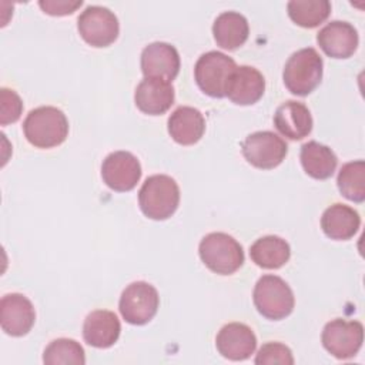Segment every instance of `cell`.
<instances>
[{
	"instance_id": "cell-1",
	"label": "cell",
	"mask_w": 365,
	"mask_h": 365,
	"mask_svg": "<svg viewBox=\"0 0 365 365\" xmlns=\"http://www.w3.org/2000/svg\"><path fill=\"white\" fill-rule=\"evenodd\" d=\"M23 131L31 145L37 148H53L66 141L68 135V120L60 108L41 106L26 115Z\"/></svg>"
},
{
	"instance_id": "cell-2",
	"label": "cell",
	"mask_w": 365,
	"mask_h": 365,
	"mask_svg": "<svg viewBox=\"0 0 365 365\" xmlns=\"http://www.w3.org/2000/svg\"><path fill=\"white\" fill-rule=\"evenodd\" d=\"M180 204V188L174 178L165 174L150 175L138 191V205L151 220L170 218Z\"/></svg>"
},
{
	"instance_id": "cell-3",
	"label": "cell",
	"mask_w": 365,
	"mask_h": 365,
	"mask_svg": "<svg viewBox=\"0 0 365 365\" xmlns=\"http://www.w3.org/2000/svg\"><path fill=\"white\" fill-rule=\"evenodd\" d=\"M324 61L319 53L312 47L301 48L292 53L282 71L285 87L295 96H308L321 83Z\"/></svg>"
},
{
	"instance_id": "cell-4",
	"label": "cell",
	"mask_w": 365,
	"mask_h": 365,
	"mask_svg": "<svg viewBox=\"0 0 365 365\" xmlns=\"http://www.w3.org/2000/svg\"><path fill=\"white\" fill-rule=\"evenodd\" d=\"M204 265L220 275L234 274L244 264V250L241 244L225 232L207 234L198 247Z\"/></svg>"
},
{
	"instance_id": "cell-5",
	"label": "cell",
	"mask_w": 365,
	"mask_h": 365,
	"mask_svg": "<svg viewBox=\"0 0 365 365\" xmlns=\"http://www.w3.org/2000/svg\"><path fill=\"white\" fill-rule=\"evenodd\" d=\"M257 311L272 321L288 317L295 305V298L289 285L277 275H262L252 292Z\"/></svg>"
},
{
	"instance_id": "cell-6",
	"label": "cell",
	"mask_w": 365,
	"mask_h": 365,
	"mask_svg": "<svg viewBox=\"0 0 365 365\" xmlns=\"http://www.w3.org/2000/svg\"><path fill=\"white\" fill-rule=\"evenodd\" d=\"M235 61L227 54L212 50L201 54L194 67V78L202 93L210 97H225V88L231 73L235 70Z\"/></svg>"
},
{
	"instance_id": "cell-7",
	"label": "cell",
	"mask_w": 365,
	"mask_h": 365,
	"mask_svg": "<svg viewBox=\"0 0 365 365\" xmlns=\"http://www.w3.org/2000/svg\"><path fill=\"white\" fill-rule=\"evenodd\" d=\"M158 305L160 297L157 289L145 281H135L121 292L118 309L125 322L144 325L154 318Z\"/></svg>"
},
{
	"instance_id": "cell-8",
	"label": "cell",
	"mask_w": 365,
	"mask_h": 365,
	"mask_svg": "<svg viewBox=\"0 0 365 365\" xmlns=\"http://www.w3.org/2000/svg\"><path fill=\"white\" fill-rule=\"evenodd\" d=\"M77 29L83 40L93 47H107L120 33L117 16L103 6H87L77 19Z\"/></svg>"
},
{
	"instance_id": "cell-9",
	"label": "cell",
	"mask_w": 365,
	"mask_h": 365,
	"mask_svg": "<svg viewBox=\"0 0 365 365\" xmlns=\"http://www.w3.org/2000/svg\"><path fill=\"white\" fill-rule=\"evenodd\" d=\"M241 151L251 165L261 170H271L284 161L288 145L272 131H255L242 141Z\"/></svg>"
},
{
	"instance_id": "cell-10",
	"label": "cell",
	"mask_w": 365,
	"mask_h": 365,
	"mask_svg": "<svg viewBox=\"0 0 365 365\" xmlns=\"http://www.w3.org/2000/svg\"><path fill=\"white\" fill-rule=\"evenodd\" d=\"M324 348L338 359H348L358 354L364 342V327L359 321L341 318L325 324L321 335Z\"/></svg>"
},
{
	"instance_id": "cell-11",
	"label": "cell",
	"mask_w": 365,
	"mask_h": 365,
	"mask_svg": "<svg viewBox=\"0 0 365 365\" xmlns=\"http://www.w3.org/2000/svg\"><path fill=\"white\" fill-rule=\"evenodd\" d=\"M141 164L128 151H114L101 164V177L106 185L114 191H131L141 178Z\"/></svg>"
},
{
	"instance_id": "cell-12",
	"label": "cell",
	"mask_w": 365,
	"mask_h": 365,
	"mask_svg": "<svg viewBox=\"0 0 365 365\" xmlns=\"http://www.w3.org/2000/svg\"><path fill=\"white\" fill-rule=\"evenodd\" d=\"M36 311L31 301L19 292L6 294L0 301L1 329L11 336L26 335L34 325Z\"/></svg>"
},
{
	"instance_id": "cell-13",
	"label": "cell",
	"mask_w": 365,
	"mask_h": 365,
	"mask_svg": "<svg viewBox=\"0 0 365 365\" xmlns=\"http://www.w3.org/2000/svg\"><path fill=\"white\" fill-rule=\"evenodd\" d=\"M141 71L145 77L173 81L180 71L177 48L164 41H154L141 53Z\"/></svg>"
},
{
	"instance_id": "cell-14",
	"label": "cell",
	"mask_w": 365,
	"mask_h": 365,
	"mask_svg": "<svg viewBox=\"0 0 365 365\" xmlns=\"http://www.w3.org/2000/svg\"><path fill=\"white\" fill-rule=\"evenodd\" d=\"M317 43L327 56L332 58H348L355 53L359 37L351 23L334 20L318 31Z\"/></svg>"
},
{
	"instance_id": "cell-15",
	"label": "cell",
	"mask_w": 365,
	"mask_h": 365,
	"mask_svg": "<svg viewBox=\"0 0 365 365\" xmlns=\"http://www.w3.org/2000/svg\"><path fill=\"white\" fill-rule=\"evenodd\" d=\"M218 352L231 361L248 359L255 348L257 338L250 327L241 322H230L224 325L215 338Z\"/></svg>"
},
{
	"instance_id": "cell-16",
	"label": "cell",
	"mask_w": 365,
	"mask_h": 365,
	"mask_svg": "<svg viewBox=\"0 0 365 365\" xmlns=\"http://www.w3.org/2000/svg\"><path fill=\"white\" fill-rule=\"evenodd\" d=\"M264 90V76L251 66H240L228 78L225 96L238 106H251L262 97Z\"/></svg>"
},
{
	"instance_id": "cell-17",
	"label": "cell",
	"mask_w": 365,
	"mask_h": 365,
	"mask_svg": "<svg viewBox=\"0 0 365 365\" xmlns=\"http://www.w3.org/2000/svg\"><path fill=\"white\" fill-rule=\"evenodd\" d=\"M134 101L144 114H164L174 104V87L167 80L145 77L135 88Z\"/></svg>"
},
{
	"instance_id": "cell-18",
	"label": "cell",
	"mask_w": 365,
	"mask_h": 365,
	"mask_svg": "<svg viewBox=\"0 0 365 365\" xmlns=\"http://www.w3.org/2000/svg\"><path fill=\"white\" fill-rule=\"evenodd\" d=\"M312 115L304 103L288 100L274 114L275 128L289 140H302L312 130Z\"/></svg>"
},
{
	"instance_id": "cell-19",
	"label": "cell",
	"mask_w": 365,
	"mask_h": 365,
	"mask_svg": "<svg viewBox=\"0 0 365 365\" xmlns=\"http://www.w3.org/2000/svg\"><path fill=\"white\" fill-rule=\"evenodd\" d=\"M121 325L117 315L107 309L90 312L83 324V338L94 348H110L120 336Z\"/></svg>"
},
{
	"instance_id": "cell-20",
	"label": "cell",
	"mask_w": 365,
	"mask_h": 365,
	"mask_svg": "<svg viewBox=\"0 0 365 365\" xmlns=\"http://www.w3.org/2000/svg\"><path fill=\"white\" fill-rule=\"evenodd\" d=\"M168 133L181 145L198 143L205 131V120L200 110L188 106L175 108L168 117Z\"/></svg>"
},
{
	"instance_id": "cell-21",
	"label": "cell",
	"mask_w": 365,
	"mask_h": 365,
	"mask_svg": "<svg viewBox=\"0 0 365 365\" xmlns=\"http://www.w3.org/2000/svg\"><path fill=\"white\" fill-rule=\"evenodd\" d=\"M359 225V214L352 207L339 202L328 207L321 217V228L331 240H349L358 232Z\"/></svg>"
},
{
	"instance_id": "cell-22",
	"label": "cell",
	"mask_w": 365,
	"mask_h": 365,
	"mask_svg": "<svg viewBox=\"0 0 365 365\" xmlns=\"http://www.w3.org/2000/svg\"><path fill=\"white\" fill-rule=\"evenodd\" d=\"M212 34L217 46L225 50H235L247 41L250 26L241 13L224 11L214 20Z\"/></svg>"
},
{
	"instance_id": "cell-23",
	"label": "cell",
	"mask_w": 365,
	"mask_h": 365,
	"mask_svg": "<svg viewBox=\"0 0 365 365\" xmlns=\"http://www.w3.org/2000/svg\"><path fill=\"white\" fill-rule=\"evenodd\" d=\"M299 160L304 171L315 180L329 178L338 164L335 153L318 141H308L302 144Z\"/></svg>"
},
{
	"instance_id": "cell-24",
	"label": "cell",
	"mask_w": 365,
	"mask_h": 365,
	"mask_svg": "<svg viewBox=\"0 0 365 365\" xmlns=\"http://www.w3.org/2000/svg\"><path fill=\"white\" fill-rule=\"evenodd\" d=\"M251 259L261 268L277 269L288 262L291 257L289 244L277 235L258 238L250 248Z\"/></svg>"
},
{
	"instance_id": "cell-25",
	"label": "cell",
	"mask_w": 365,
	"mask_h": 365,
	"mask_svg": "<svg viewBox=\"0 0 365 365\" xmlns=\"http://www.w3.org/2000/svg\"><path fill=\"white\" fill-rule=\"evenodd\" d=\"M289 19L305 29H314L324 23L331 14L328 0H291L287 4Z\"/></svg>"
},
{
	"instance_id": "cell-26",
	"label": "cell",
	"mask_w": 365,
	"mask_h": 365,
	"mask_svg": "<svg viewBox=\"0 0 365 365\" xmlns=\"http://www.w3.org/2000/svg\"><path fill=\"white\" fill-rule=\"evenodd\" d=\"M336 184L345 198L362 202L365 200V163L356 160L344 164L338 173Z\"/></svg>"
},
{
	"instance_id": "cell-27",
	"label": "cell",
	"mask_w": 365,
	"mask_h": 365,
	"mask_svg": "<svg viewBox=\"0 0 365 365\" xmlns=\"http://www.w3.org/2000/svg\"><path fill=\"white\" fill-rule=\"evenodd\" d=\"M43 362L47 365H84L86 354L83 346L70 338H58L51 341L43 354Z\"/></svg>"
},
{
	"instance_id": "cell-28",
	"label": "cell",
	"mask_w": 365,
	"mask_h": 365,
	"mask_svg": "<svg viewBox=\"0 0 365 365\" xmlns=\"http://www.w3.org/2000/svg\"><path fill=\"white\" fill-rule=\"evenodd\" d=\"M255 364L257 365H272V364L292 365L294 356L291 349L287 345L281 342H267L258 349V354L255 356Z\"/></svg>"
},
{
	"instance_id": "cell-29",
	"label": "cell",
	"mask_w": 365,
	"mask_h": 365,
	"mask_svg": "<svg viewBox=\"0 0 365 365\" xmlns=\"http://www.w3.org/2000/svg\"><path fill=\"white\" fill-rule=\"evenodd\" d=\"M23 111V101L20 96L10 88L0 90V124L7 125L16 123Z\"/></svg>"
},
{
	"instance_id": "cell-30",
	"label": "cell",
	"mask_w": 365,
	"mask_h": 365,
	"mask_svg": "<svg viewBox=\"0 0 365 365\" xmlns=\"http://www.w3.org/2000/svg\"><path fill=\"white\" fill-rule=\"evenodd\" d=\"M83 1H67V0H40L38 6L41 10L50 16H67L73 14L78 7H81Z\"/></svg>"
}]
</instances>
